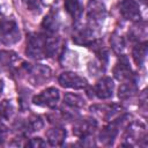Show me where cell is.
<instances>
[{"label": "cell", "instance_id": "cell-18", "mask_svg": "<svg viewBox=\"0 0 148 148\" xmlns=\"http://www.w3.org/2000/svg\"><path fill=\"white\" fill-rule=\"evenodd\" d=\"M147 50H148V46H147L146 42L138 43L134 45V47L132 50V58L138 67H141L143 65L146 57H147Z\"/></svg>", "mask_w": 148, "mask_h": 148}, {"label": "cell", "instance_id": "cell-16", "mask_svg": "<svg viewBox=\"0 0 148 148\" xmlns=\"http://www.w3.org/2000/svg\"><path fill=\"white\" fill-rule=\"evenodd\" d=\"M138 91V86H136V81L133 77L127 79L125 81H123V83L120 84L119 89H118V97L123 101L128 99L131 97H133Z\"/></svg>", "mask_w": 148, "mask_h": 148}, {"label": "cell", "instance_id": "cell-15", "mask_svg": "<svg viewBox=\"0 0 148 148\" xmlns=\"http://www.w3.org/2000/svg\"><path fill=\"white\" fill-rule=\"evenodd\" d=\"M66 130L61 126H53L51 127L47 132H46V138H47V141L51 146L53 147H59V146H62L65 139H66Z\"/></svg>", "mask_w": 148, "mask_h": 148}, {"label": "cell", "instance_id": "cell-3", "mask_svg": "<svg viewBox=\"0 0 148 148\" xmlns=\"http://www.w3.org/2000/svg\"><path fill=\"white\" fill-rule=\"evenodd\" d=\"M130 118L128 114H123L119 118L112 119L111 123H109L106 126H104L99 133H98V141L104 146H110L113 143L114 139L117 138L120 127L125 124V121Z\"/></svg>", "mask_w": 148, "mask_h": 148}, {"label": "cell", "instance_id": "cell-20", "mask_svg": "<svg viewBox=\"0 0 148 148\" xmlns=\"http://www.w3.org/2000/svg\"><path fill=\"white\" fill-rule=\"evenodd\" d=\"M42 27L44 30H46V32L49 34H53L58 30L59 28V18L57 16V13L54 12H50L43 20L42 22Z\"/></svg>", "mask_w": 148, "mask_h": 148}, {"label": "cell", "instance_id": "cell-24", "mask_svg": "<svg viewBox=\"0 0 148 148\" xmlns=\"http://www.w3.org/2000/svg\"><path fill=\"white\" fill-rule=\"evenodd\" d=\"M23 3L30 12H39L43 5V0H23Z\"/></svg>", "mask_w": 148, "mask_h": 148}, {"label": "cell", "instance_id": "cell-2", "mask_svg": "<svg viewBox=\"0 0 148 148\" xmlns=\"http://www.w3.org/2000/svg\"><path fill=\"white\" fill-rule=\"evenodd\" d=\"M20 71H22L23 74H25L27 80L34 86H40L52 77L51 68L43 64H23Z\"/></svg>", "mask_w": 148, "mask_h": 148}, {"label": "cell", "instance_id": "cell-1", "mask_svg": "<svg viewBox=\"0 0 148 148\" xmlns=\"http://www.w3.org/2000/svg\"><path fill=\"white\" fill-rule=\"evenodd\" d=\"M59 46V40L47 34H30L27 39L25 53L31 59L52 57Z\"/></svg>", "mask_w": 148, "mask_h": 148}, {"label": "cell", "instance_id": "cell-19", "mask_svg": "<svg viewBox=\"0 0 148 148\" xmlns=\"http://www.w3.org/2000/svg\"><path fill=\"white\" fill-rule=\"evenodd\" d=\"M64 7L66 9V12L72 16V18L77 22L81 18V15L83 13L82 6L80 0H65L64 2Z\"/></svg>", "mask_w": 148, "mask_h": 148}, {"label": "cell", "instance_id": "cell-9", "mask_svg": "<svg viewBox=\"0 0 148 148\" xmlns=\"http://www.w3.org/2000/svg\"><path fill=\"white\" fill-rule=\"evenodd\" d=\"M119 12L123 17L128 21L139 22L141 20L140 7L135 0H123L119 5Z\"/></svg>", "mask_w": 148, "mask_h": 148}, {"label": "cell", "instance_id": "cell-8", "mask_svg": "<svg viewBox=\"0 0 148 148\" xmlns=\"http://www.w3.org/2000/svg\"><path fill=\"white\" fill-rule=\"evenodd\" d=\"M60 86L64 88H72V89H83L87 87V80L76 73L73 72H64L59 75L58 79Z\"/></svg>", "mask_w": 148, "mask_h": 148}, {"label": "cell", "instance_id": "cell-26", "mask_svg": "<svg viewBox=\"0 0 148 148\" xmlns=\"http://www.w3.org/2000/svg\"><path fill=\"white\" fill-rule=\"evenodd\" d=\"M6 135H7V128L0 123V147L3 146L6 141Z\"/></svg>", "mask_w": 148, "mask_h": 148}, {"label": "cell", "instance_id": "cell-6", "mask_svg": "<svg viewBox=\"0 0 148 148\" xmlns=\"http://www.w3.org/2000/svg\"><path fill=\"white\" fill-rule=\"evenodd\" d=\"M142 140H146L145 125L140 121H132L125 130L123 135V146H134L140 145Z\"/></svg>", "mask_w": 148, "mask_h": 148}, {"label": "cell", "instance_id": "cell-23", "mask_svg": "<svg viewBox=\"0 0 148 148\" xmlns=\"http://www.w3.org/2000/svg\"><path fill=\"white\" fill-rule=\"evenodd\" d=\"M14 113V108L9 101H2L0 103V118L9 119Z\"/></svg>", "mask_w": 148, "mask_h": 148}, {"label": "cell", "instance_id": "cell-11", "mask_svg": "<svg viewBox=\"0 0 148 148\" xmlns=\"http://www.w3.org/2000/svg\"><path fill=\"white\" fill-rule=\"evenodd\" d=\"M97 128V121L94 118H82L74 123L73 133L79 138H84L88 135H92L95 130Z\"/></svg>", "mask_w": 148, "mask_h": 148}, {"label": "cell", "instance_id": "cell-17", "mask_svg": "<svg viewBox=\"0 0 148 148\" xmlns=\"http://www.w3.org/2000/svg\"><path fill=\"white\" fill-rule=\"evenodd\" d=\"M43 125H44V123H43V120L39 116H31V117H29L28 119H25L24 121H22L20 124L18 130L23 134H27V133L39 131L43 127Z\"/></svg>", "mask_w": 148, "mask_h": 148}, {"label": "cell", "instance_id": "cell-5", "mask_svg": "<svg viewBox=\"0 0 148 148\" xmlns=\"http://www.w3.org/2000/svg\"><path fill=\"white\" fill-rule=\"evenodd\" d=\"M21 34L17 23L12 18L0 21V43L5 45H12L20 40Z\"/></svg>", "mask_w": 148, "mask_h": 148}, {"label": "cell", "instance_id": "cell-21", "mask_svg": "<svg viewBox=\"0 0 148 148\" xmlns=\"http://www.w3.org/2000/svg\"><path fill=\"white\" fill-rule=\"evenodd\" d=\"M64 104H66L71 109H81L84 106L86 102L80 95L73 94V92H67L64 96Z\"/></svg>", "mask_w": 148, "mask_h": 148}, {"label": "cell", "instance_id": "cell-13", "mask_svg": "<svg viewBox=\"0 0 148 148\" xmlns=\"http://www.w3.org/2000/svg\"><path fill=\"white\" fill-rule=\"evenodd\" d=\"M113 75L119 81H125V80L131 79V77L134 76L126 56H120L119 57V59H118V61H117V64L113 68Z\"/></svg>", "mask_w": 148, "mask_h": 148}, {"label": "cell", "instance_id": "cell-12", "mask_svg": "<svg viewBox=\"0 0 148 148\" xmlns=\"http://www.w3.org/2000/svg\"><path fill=\"white\" fill-rule=\"evenodd\" d=\"M113 88H114V83H113L112 79L105 76L97 81V83L95 84V87L92 89V92L99 99H108V98L112 97Z\"/></svg>", "mask_w": 148, "mask_h": 148}, {"label": "cell", "instance_id": "cell-27", "mask_svg": "<svg viewBox=\"0 0 148 148\" xmlns=\"http://www.w3.org/2000/svg\"><path fill=\"white\" fill-rule=\"evenodd\" d=\"M2 90H3V81L0 79V96L2 94Z\"/></svg>", "mask_w": 148, "mask_h": 148}, {"label": "cell", "instance_id": "cell-28", "mask_svg": "<svg viewBox=\"0 0 148 148\" xmlns=\"http://www.w3.org/2000/svg\"><path fill=\"white\" fill-rule=\"evenodd\" d=\"M141 1H142V2H146V1H147V0H141Z\"/></svg>", "mask_w": 148, "mask_h": 148}, {"label": "cell", "instance_id": "cell-22", "mask_svg": "<svg viewBox=\"0 0 148 148\" xmlns=\"http://www.w3.org/2000/svg\"><path fill=\"white\" fill-rule=\"evenodd\" d=\"M110 44H111L112 50H113L117 54H120V53L124 51V49H125V40H124V38H123L119 34H117V32H113V34L111 35V37H110Z\"/></svg>", "mask_w": 148, "mask_h": 148}, {"label": "cell", "instance_id": "cell-7", "mask_svg": "<svg viewBox=\"0 0 148 148\" xmlns=\"http://www.w3.org/2000/svg\"><path fill=\"white\" fill-rule=\"evenodd\" d=\"M60 98V92L57 88H47L39 92L38 95L32 97V103L38 105V106H44V108H50L53 109L57 106L58 102Z\"/></svg>", "mask_w": 148, "mask_h": 148}, {"label": "cell", "instance_id": "cell-4", "mask_svg": "<svg viewBox=\"0 0 148 148\" xmlns=\"http://www.w3.org/2000/svg\"><path fill=\"white\" fill-rule=\"evenodd\" d=\"M106 17L105 5L102 0H90L87 6V24L95 31L96 28H99Z\"/></svg>", "mask_w": 148, "mask_h": 148}, {"label": "cell", "instance_id": "cell-10", "mask_svg": "<svg viewBox=\"0 0 148 148\" xmlns=\"http://www.w3.org/2000/svg\"><path fill=\"white\" fill-rule=\"evenodd\" d=\"M95 31L88 25H75L73 29L72 38L79 45H91L94 43Z\"/></svg>", "mask_w": 148, "mask_h": 148}, {"label": "cell", "instance_id": "cell-25", "mask_svg": "<svg viewBox=\"0 0 148 148\" xmlns=\"http://www.w3.org/2000/svg\"><path fill=\"white\" fill-rule=\"evenodd\" d=\"M25 146L32 147V148H39V147H45L46 146V142L42 138H32V139H30L25 143Z\"/></svg>", "mask_w": 148, "mask_h": 148}, {"label": "cell", "instance_id": "cell-14", "mask_svg": "<svg viewBox=\"0 0 148 148\" xmlns=\"http://www.w3.org/2000/svg\"><path fill=\"white\" fill-rule=\"evenodd\" d=\"M121 108L118 106L117 104H109V105H94L90 108V111L97 114L99 118L104 120H111L114 119L117 114L120 113Z\"/></svg>", "mask_w": 148, "mask_h": 148}]
</instances>
